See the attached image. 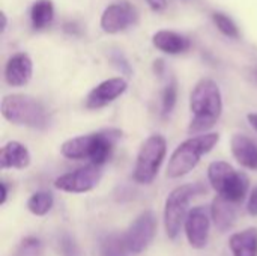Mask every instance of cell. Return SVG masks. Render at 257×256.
Masks as SVG:
<instances>
[{"mask_svg":"<svg viewBox=\"0 0 257 256\" xmlns=\"http://www.w3.org/2000/svg\"><path fill=\"white\" fill-rule=\"evenodd\" d=\"M190 109L194 116L188 125V133L206 134L223 112V98L218 84L211 78H202L191 92Z\"/></svg>","mask_w":257,"mask_h":256,"instance_id":"cell-1","label":"cell"},{"mask_svg":"<svg viewBox=\"0 0 257 256\" xmlns=\"http://www.w3.org/2000/svg\"><path fill=\"white\" fill-rule=\"evenodd\" d=\"M122 131L116 128H108L104 131L77 136L72 139H68L62 143L60 152L63 157L71 160H90V164L101 166L104 164L120 139Z\"/></svg>","mask_w":257,"mask_h":256,"instance_id":"cell-2","label":"cell"},{"mask_svg":"<svg viewBox=\"0 0 257 256\" xmlns=\"http://www.w3.org/2000/svg\"><path fill=\"white\" fill-rule=\"evenodd\" d=\"M218 140H220L218 133H206V134L190 137L188 140L182 142L170 157L167 166V177L181 178L190 174L197 166L202 155L208 154L218 143Z\"/></svg>","mask_w":257,"mask_h":256,"instance_id":"cell-3","label":"cell"},{"mask_svg":"<svg viewBox=\"0 0 257 256\" xmlns=\"http://www.w3.org/2000/svg\"><path fill=\"white\" fill-rule=\"evenodd\" d=\"M2 115L12 124L24 125L36 130H44L48 125V118L44 106L29 95H8L2 101Z\"/></svg>","mask_w":257,"mask_h":256,"instance_id":"cell-4","label":"cell"},{"mask_svg":"<svg viewBox=\"0 0 257 256\" xmlns=\"http://www.w3.org/2000/svg\"><path fill=\"white\" fill-rule=\"evenodd\" d=\"M208 178L218 196L239 204L248 192V177L244 172L235 170L226 161H214L208 167Z\"/></svg>","mask_w":257,"mask_h":256,"instance_id":"cell-5","label":"cell"},{"mask_svg":"<svg viewBox=\"0 0 257 256\" xmlns=\"http://www.w3.org/2000/svg\"><path fill=\"white\" fill-rule=\"evenodd\" d=\"M200 190L202 189L197 184H185L176 187L167 196L164 207V228L170 240H175L179 235L181 228L188 217V204Z\"/></svg>","mask_w":257,"mask_h":256,"instance_id":"cell-6","label":"cell"},{"mask_svg":"<svg viewBox=\"0 0 257 256\" xmlns=\"http://www.w3.org/2000/svg\"><path fill=\"white\" fill-rule=\"evenodd\" d=\"M167 152V142L161 134L149 136L137 154L134 167V181L139 184H151L158 175L160 166Z\"/></svg>","mask_w":257,"mask_h":256,"instance_id":"cell-7","label":"cell"},{"mask_svg":"<svg viewBox=\"0 0 257 256\" xmlns=\"http://www.w3.org/2000/svg\"><path fill=\"white\" fill-rule=\"evenodd\" d=\"M139 21V11L130 2H116L108 5L101 15V29L105 33H120Z\"/></svg>","mask_w":257,"mask_h":256,"instance_id":"cell-8","label":"cell"},{"mask_svg":"<svg viewBox=\"0 0 257 256\" xmlns=\"http://www.w3.org/2000/svg\"><path fill=\"white\" fill-rule=\"evenodd\" d=\"M102 177V170L96 164H87L74 172H68L54 181V187L68 193H86L95 189Z\"/></svg>","mask_w":257,"mask_h":256,"instance_id":"cell-9","label":"cell"},{"mask_svg":"<svg viewBox=\"0 0 257 256\" xmlns=\"http://www.w3.org/2000/svg\"><path fill=\"white\" fill-rule=\"evenodd\" d=\"M157 232V217L152 211L142 213L123 234L131 253H142L152 243Z\"/></svg>","mask_w":257,"mask_h":256,"instance_id":"cell-10","label":"cell"},{"mask_svg":"<svg viewBox=\"0 0 257 256\" xmlns=\"http://www.w3.org/2000/svg\"><path fill=\"white\" fill-rule=\"evenodd\" d=\"M209 214L205 207H196L188 213L185 220V234L191 247L203 249L209 238Z\"/></svg>","mask_w":257,"mask_h":256,"instance_id":"cell-11","label":"cell"},{"mask_svg":"<svg viewBox=\"0 0 257 256\" xmlns=\"http://www.w3.org/2000/svg\"><path fill=\"white\" fill-rule=\"evenodd\" d=\"M126 88H128V83L122 77H113V78L104 80L89 92L86 98V107L90 110L101 109L113 103L114 100H117L126 91Z\"/></svg>","mask_w":257,"mask_h":256,"instance_id":"cell-12","label":"cell"},{"mask_svg":"<svg viewBox=\"0 0 257 256\" xmlns=\"http://www.w3.org/2000/svg\"><path fill=\"white\" fill-rule=\"evenodd\" d=\"M33 74V62L27 53H15L5 66V80L9 86L20 88L30 81Z\"/></svg>","mask_w":257,"mask_h":256,"instance_id":"cell-13","label":"cell"},{"mask_svg":"<svg viewBox=\"0 0 257 256\" xmlns=\"http://www.w3.org/2000/svg\"><path fill=\"white\" fill-rule=\"evenodd\" d=\"M152 44L166 54H182L191 48L190 38L173 30H158L152 36Z\"/></svg>","mask_w":257,"mask_h":256,"instance_id":"cell-14","label":"cell"},{"mask_svg":"<svg viewBox=\"0 0 257 256\" xmlns=\"http://www.w3.org/2000/svg\"><path fill=\"white\" fill-rule=\"evenodd\" d=\"M30 152L20 142H8L0 151V167L5 169H26L30 164Z\"/></svg>","mask_w":257,"mask_h":256,"instance_id":"cell-15","label":"cell"},{"mask_svg":"<svg viewBox=\"0 0 257 256\" xmlns=\"http://www.w3.org/2000/svg\"><path fill=\"white\" fill-rule=\"evenodd\" d=\"M233 157L248 169H257V143L245 134H235L230 140Z\"/></svg>","mask_w":257,"mask_h":256,"instance_id":"cell-16","label":"cell"},{"mask_svg":"<svg viewBox=\"0 0 257 256\" xmlns=\"http://www.w3.org/2000/svg\"><path fill=\"white\" fill-rule=\"evenodd\" d=\"M236 204L221 198V196H217L214 201H212V207H211V216L214 219V223L215 226L224 232L227 229H230L236 220Z\"/></svg>","mask_w":257,"mask_h":256,"instance_id":"cell-17","label":"cell"},{"mask_svg":"<svg viewBox=\"0 0 257 256\" xmlns=\"http://www.w3.org/2000/svg\"><path fill=\"white\" fill-rule=\"evenodd\" d=\"M233 256H257V228L236 232L229 240Z\"/></svg>","mask_w":257,"mask_h":256,"instance_id":"cell-18","label":"cell"},{"mask_svg":"<svg viewBox=\"0 0 257 256\" xmlns=\"http://www.w3.org/2000/svg\"><path fill=\"white\" fill-rule=\"evenodd\" d=\"M54 18V5L51 0H36L30 8V21L35 30L47 29Z\"/></svg>","mask_w":257,"mask_h":256,"instance_id":"cell-19","label":"cell"},{"mask_svg":"<svg viewBox=\"0 0 257 256\" xmlns=\"http://www.w3.org/2000/svg\"><path fill=\"white\" fill-rule=\"evenodd\" d=\"M101 253L102 256H130L128 253H131V252L125 243L123 235L110 234L102 240Z\"/></svg>","mask_w":257,"mask_h":256,"instance_id":"cell-20","label":"cell"},{"mask_svg":"<svg viewBox=\"0 0 257 256\" xmlns=\"http://www.w3.org/2000/svg\"><path fill=\"white\" fill-rule=\"evenodd\" d=\"M53 195L50 192H36L27 201V208L35 216H45L53 207Z\"/></svg>","mask_w":257,"mask_h":256,"instance_id":"cell-21","label":"cell"},{"mask_svg":"<svg viewBox=\"0 0 257 256\" xmlns=\"http://www.w3.org/2000/svg\"><path fill=\"white\" fill-rule=\"evenodd\" d=\"M54 246H56V252L59 253V256H83L78 243L68 232L59 234V237L54 241Z\"/></svg>","mask_w":257,"mask_h":256,"instance_id":"cell-22","label":"cell"},{"mask_svg":"<svg viewBox=\"0 0 257 256\" xmlns=\"http://www.w3.org/2000/svg\"><path fill=\"white\" fill-rule=\"evenodd\" d=\"M212 21H214V24L217 26V29L224 36L232 38V39H238L239 38L241 33H239V29H238L236 23L230 17H227L226 14H223V12H214L212 14Z\"/></svg>","mask_w":257,"mask_h":256,"instance_id":"cell-23","label":"cell"},{"mask_svg":"<svg viewBox=\"0 0 257 256\" xmlns=\"http://www.w3.org/2000/svg\"><path fill=\"white\" fill-rule=\"evenodd\" d=\"M178 98V84L175 80H172L163 91V98H161V113L163 116H167L173 112L175 104Z\"/></svg>","mask_w":257,"mask_h":256,"instance_id":"cell-24","label":"cell"},{"mask_svg":"<svg viewBox=\"0 0 257 256\" xmlns=\"http://www.w3.org/2000/svg\"><path fill=\"white\" fill-rule=\"evenodd\" d=\"M41 255V241L33 237H27L21 241L17 256H39Z\"/></svg>","mask_w":257,"mask_h":256,"instance_id":"cell-25","label":"cell"},{"mask_svg":"<svg viewBox=\"0 0 257 256\" xmlns=\"http://www.w3.org/2000/svg\"><path fill=\"white\" fill-rule=\"evenodd\" d=\"M247 211L251 216H257V187L253 189V192L250 195V199H248V204H247Z\"/></svg>","mask_w":257,"mask_h":256,"instance_id":"cell-26","label":"cell"},{"mask_svg":"<svg viewBox=\"0 0 257 256\" xmlns=\"http://www.w3.org/2000/svg\"><path fill=\"white\" fill-rule=\"evenodd\" d=\"M146 3L149 5L152 11H157V12L164 11L167 8V0H146Z\"/></svg>","mask_w":257,"mask_h":256,"instance_id":"cell-27","label":"cell"},{"mask_svg":"<svg viewBox=\"0 0 257 256\" xmlns=\"http://www.w3.org/2000/svg\"><path fill=\"white\" fill-rule=\"evenodd\" d=\"M0 189H2V199H0V204L3 205L6 202V198H8V189H6V184L5 183H0Z\"/></svg>","mask_w":257,"mask_h":256,"instance_id":"cell-28","label":"cell"},{"mask_svg":"<svg viewBox=\"0 0 257 256\" xmlns=\"http://www.w3.org/2000/svg\"><path fill=\"white\" fill-rule=\"evenodd\" d=\"M247 119H248L250 125L257 131V113H250V115L247 116Z\"/></svg>","mask_w":257,"mask_h":256,"instance_id":"cell-29","label":"cell"},{"mask_svg":"<svg viewBox=\"0 0 257 256\" xmlns=\"http://www.w3.org/2000/svg\"><path fill=\"white\" fill-rule=\"evenodd\" d=\"M6 24H8V18H6V14L2 12V32L6 30Z\"/></svg>","mask_w":257,"mask_h":256,"instance_id":"cell-30","label":"cell"},{"mask_svg":"<svg viewBox=\"0 0 257 256\" xmlns=\"http://www.w3.org/2000/svg\"><path fill=\"white\" fill-rule=\"evenodd\" d=\"M251 80L257 83V68H254L253 71H251Z\"/></svg>","mask_w":257,"mask_h":256,"instance_id":"cell-31","label":"cell"}]
</instances>
